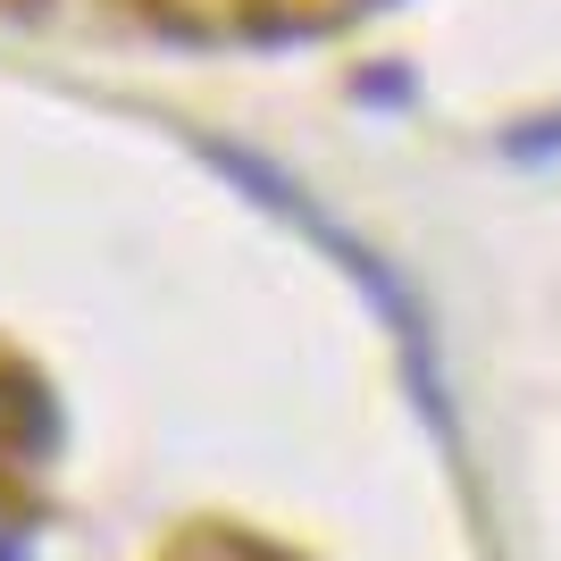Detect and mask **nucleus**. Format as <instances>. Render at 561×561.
I'll return each instance as SVG.
<instances>
[{
    "label": "nucleus",
    "mask_w": 561,
    "mask_h": 561,
    "mask_svg": "<svg viewBox=\"0 0 561 561\" xmlns=\"http://www.w3.org/2000/svg\"><path fill=\"white\" fill-rule=\"evenodd\" d=\"M50 453V394L0 360V561H18L34 528V469Z\"/></svg>",
    "instance_id": "1"
}]
</instances>
